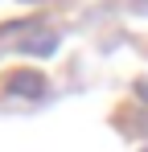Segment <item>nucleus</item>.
Here are the masks:
<instances>
[{"instance_id":"nucleus-1","label":"nucleus","mask_w":148,"mask_h":152,"mask_svg":"<svg viewBox=\"0 0 148 152\" xmlns=\"http://www.w3.org/2000/svg\"><path fill=\"white\" fill-rule=\"evenodd\" d=\"M12 91H29V95H37V91H41V78H37V74H21V78H12Z\"/></svg>"}]
</instances>
